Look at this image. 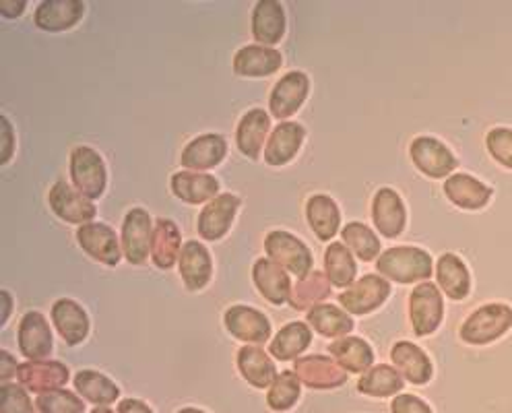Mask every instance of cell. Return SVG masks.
Instances as JSON below:
<instances>
[{
    "mask_svg": "<svg viewBox=\"0 0 512 413\" xmlns=\"http://www.w3.org/2000/svg\"><path fill=\"white\" fill-rule=\"evenodd\" d=\"M432 257L420 246H393L380 252L376 259V271L389 281L401 285L428 281L432 277Z\"/></svg>",
    "mask_w": 512,
    "mask_h": 413,
    "instance_id": "obj_1",
    "label": "cell"
},
{
    "mask_svg": "<svg viewBox=\"0 0 512 413\" xmlns=\"http://www.w3.org/2000/svg\"><path fill=\"white\" fill-rule=\"evenodd\" d=\"M512 329V308L508 304H486L475 308L459 329L469 345H488Z\"/></svg>",
    "mask_w": 512,
    "mask_h": 413,
    "instance_id": "obj_2",
    "label": "cell"
},
{
    "mask_svg": "<svg viewBox=\"0 0 512 413\" xmlns=\"http://www.w3.org/2000/svg\"><path fill=\"white\" fill-rule=\"evenodd\" d=\"M71 182L85 199H100L108 184L104 157L89 145L75 147L71 151Z\"/></svg>",
    "mask_w": 512,
    "mask_h": 413,
    "instance_id": "obj_3",
    "label": "cell"
},
{
    "mask_svg": "<svg viewBox=\"0 0 512 413\" xmlns=\"http://www.w3.org/2000/svg\"><path fill=\"white\" fill-rule=\"evenodd\" d=\"M444 319V300L438 285L422 281L409 294V323L418 337H428L438 331Z\"/></svg>",
    "mask_w": 512,
    "mask_h": 413,
    "instance_id": "obj_4",
    "label": "cell"
},
{
    "mask_svg": "<svg viewBox=\"0 0 512 413\" xmlns=\"http://www.w3.org/2000/svg\"><path fill=\"white\" fill-rule=\"evenodd\" d=\"M267 257L283 267L287 273L296 275L298 279L312 271V252L310 248L285 230H273L265 238Z\"/></svg>",
    "mask_w": 512,
    "mask_h": 413,
    "instance_id": "obj_5",
    "label": "cell"
},
{
    "mask_svg": "<svg viewBox=\"0 0 512 413\" xmlns=\"http://www.w3.org/2000/svg\"><path fill=\"white\" fill-rule=\"evenodd\" d=\"M391 296V283L382 275H364L339 294V304L347 314H370Z\"/></svg>",
    "mask_w": 512,
    "mask_h": 413,
    "instance_id": "obj_6",
    "label": "cell"
},
{
    "mask_svg": "<svg viewBox=\"0 0 512 413\" xmlns=\"http://www.w3.org/2000/svg\"><path fill=\"white\" fill-rule=\"evenodd\" d=\"M153 224L151 215L141 209H128L122 221V252L124 259L131 265H145L151 254L153 240Z\"/></svg>",
    "mask_w": 512,
    "mask_h": 413,
    "instance_id": "obj_7",
    "label": "cell"
},
{
    "mask_svg": "<svg viewBox=\"0 0 512 413\" xmlns=\"http://www.w3.org/2000/svg\"><path fill=\"white\" fill-rule=\"evenodd\" d=\"M409 157L415 168L434 180L451 176L459 166L453 151L434 137L413 139L409 145Z\"/></svg>",
    "mask_w": 512,
    "mask_h": 413,
    "instance_id": "obj_8",
    "label": "cell"
},
{
    "mask_svg": "<svg viewBox=\"0 0 512 413\" xmlns=\"http://www.w3.org/2000/svg\"><path fill=\"white\" fill-rule=\"evenodd\" d=\"M310 91V79L302 71H290L285 73L273 87L269 95V110L271 116H275L281 122H287L292 118L306 102Z\"/></svg>",
    "mask_w": 512,
    "mask_h": 413,
    "instance_id": "obj_9",
    "label": "cell"
},
{
    "mask_svg": "<svg viewBox=\"0 0 512 413\" xmlns=\"http://www.w3.org/2000/svg\"><path fill=\"white\" fill-rule=\"evenodd\" d=\"M19 352L29 362H40L50 358L54 349V337L50 331V323L40 310H29L23 314L19 323Z\"/></svg>",
    "mask_w": 512,
    "mask_h": 413,
    "instance_id": "obj_10",
    "label": "cell"
},
{
    "mask_svg": "<svg viewBox=\"0 0 512 413\" xmlns=\"http://www.w3.org/2000/svg\"><path fill=\"white\" fill-rule=\"evenodd\" d=\"M223 325L234 339L246 345H263L271 337V323L267 316L261 310L244 304L230 306L223 314Z\"/></svg>",
    "mask_w": 512,
    "mask_h": 413,
    "instance_id": "obj_11",
    "label": "cell"
},
{
    "mask_svg": "<svg viewBox=\"0 0 512 413\" xmlns=\"http://www.w3.org/2000/svg\"><path fill=\"white\" fill-rule=\"evenodd\" d=\"M48 203L58 219L79 228L85 224H91L95 213H98L95 211V205L83 195H79L77 188L71 186L67 180L54 182V186L48 193Z\"/></svg>",
    "mask_w": 512,
    "mask_h": 413,
    "instance_id": "obj_12",
    "label": "cell"
},
{
    "mask_svg": "<svg viewBox=\"0 0 512 413\" xmlns=\"http://www.w3.org/2000/svg\"><path fill=\"white\" fill-rule=\"evenodd\" d=\"M77 242L93 261L106 267H116L124 257L116 232L102 221H91V224L81 226L77 230Z\"/></svg>",
    "mask_w": 512,
    "mask_h": 413,
    "instance_id": "obj_13",
    "label": "cell"
},
{
    "mask_svg": "<svg viewBox=\"0 0 512 413\" xmlns=\"http://www.w3.org/2000/svg\"><path fill=\"white\" fill-rule=\"evenodd\" d=\"M240 205H242V199L232 193H223L211 203H207L205 209L199 213V221H197L199 236L207 242L221 240L230 232Z\"/></svg>",
    "mask_w": 512,
    "mask_h": 413,
    "instance_id": "obj_14",
    "label": "cell"
},
{
    "mask_svg": "<svg viewBox=\"0 0 512 413\" xmlns=\"http://www.w3.org/2000/svg\"><path fill=\"white\" fill-rule=\"evenodd\" d=\"M300 383L314 391H331L347 383V372L327 356H306L294 364Z\"/></svg>",
    "mask_w": 512,
    "mask_h": 413,
    "instance_id": "obj_15",
    "label": "cell"
},
{
    "mask_svg": "<svg viewBox=\"0 0 512 413\" xmlns=\"http://www.w3.org/2000/svg\"><path fill=\"white\" fill-rule=\"evenodd\" d=\"M69 368L56 360H40V362H23L17 370V383L31 393H46L54 389H62L69 383Z\"/></svg>",
    "mask_w": 512,
    "mask_h": 413,
    "instance_id": "obj_16",
    "label": "cell"
},
{
    "mask_svg": "<svg viewBox=\"0 0 512 413\" xmlns=\"http://www.w3.org/2000/svg\"><path fill=\"white\" fill-rule=\"evenodd\" d=\"M374 228L384 238H399L407 224V211L401 195L393 188H380L372 199Z\"/></svg>",
    "mask_w": 512,
    "mask_h": 413,
    "instance_id": "obj_17",
    "label": "cell"
},
{
    "mask_svg": "<svg viewBox=\"0 0 512 413\" xmlns=\"http://www.w3.org/2000/svg\"><path fill=\"white\" fill-rule=\"evenodd\" d=\"M178 273L188 292L205 290L213 275V261L207 246L197 240H188L180 250Z\"/></svg>",
    "mask_w": 512,
    "mask_h": 413,
    "instance_id": "obj_18",
    "label": "cell"
},
{
    "mask_svg": "<svg viewBox=\"0 0 512 413\" xmlns=\"http://www.w3.org/2000/svg\"><path fill=\"white\" fill-rule=\"evenodd\" d=\"M442 190H444V195H446L448 201H451L459 209H465V211L484 209L494 197L492 186L484 184L482 180H477L469 174L448 176Z\"/></svg>",
    "mask_w": 512,
    "mask_h": 413,
    "instance_id": "obj_19",
    "label": "cell"
},
{
    "mask_svg": "<svg viewBox=\"0 0 512 413\" xmlns=\"http://www.w3.org/2000/svg\"><path fill=\"white\" fill-rule=\"evenodd\" d=\"M306 139L304 126L298 122H279L265 145V162L273 168L290 164L300 153Z\"/></svg>",
    "mask_w": 512,
    "mask_h": 413,
    "instance_id": "obj_20",
    "label": "cell"
},
{
    "mask_svg": "<svg viewBox=\"0 0 512 413\" xmlns=\"http://www.w3.org/2000/svg\"><path fill=\"white\" fill-rule=\"evenodd\" d=\"M228 155V143L221 135L209 133L201 135L197 139H192L182 155H180V164L190 170V172H207L217 168Z\"/></svg>",
    "mask_w": 512,
    "mask_h": 413,
    "instance_id": "obj_21",
    "label": "cell"
},
{
    "mask_svg": "<svg viewBox=\"0 0 512 413\" xmlns=\"http://www.w3.org/2000/svg\"><path fill=\"white\" fill-rule=\"evenodd\" d=\"M252 281L256 285L259 294L275 304L281 306L285 302H290L292 296V279L290 273H287L283 267L273 263L269 257L259 259L252 265Z\"/></svg>",
    "mask_w": 512,
    "mask_h": 413,
    "instance_id": "obj_22",
    "label": "cell"
},
{
    "mask_svg": "<svg viewBox=\"0 0 512 413\" xmlns=\"http://www.w3.org/2000/svg\"><path fill=\"white\" fill-rule=\"evenodd\" d=\"M281 65H283V56L279 50L269 46H259V44L242 46L236 52L232 62L234 73L248 79L271 77L281 69Z\"/></svg>",
    "mask_w": 512,
    "mask_h": 413,
    "instance_id": "obj_23",
    "label": "cell"
},
{
    "mask_svg": "<svg viewBox=\"0 0 512 413\" xmlns=\"http://www.w3.org/2000/svg\"><path fill=\"white\" fill-rule=\"evenodd\" d=\"M50 316H52L54 329L58 331V335L67 345L75 347L87 339L89 327H91L89 316H87L85 308L81 304H77L75 300H69V298L56 300Z\"/></svg>",
    "mask_w": 512,
    "mask_h": 413,
    "instance_id": "obj_24",
    "label": "cell"
},
{
    "mask_svg": "<svg viewBox=\"0 0 512 413\" xmlns=\"http://www.w3.org/2000/svg\"><path fill=\"white\" fill-rule=\"evenodd\" d=\"M271 129V116L261 110V108H252L248 110L240 122H238V131H236V145L240 153L248 160H259L261 153L265 151V141L269 137Z\"/></svg>",
    "mask_w": 512,
    "mask_h": 413,
    "instance_id": "obj_25",
    "label": "cell"
},
{
    "mask_svg": "<svg viewBox=\"0 0 512 413\" xmlns=\"http://www.w3.org/2000/svg\"><path fill=\"white\" fill-rule=\"evenodd\" d=\"M285 9L277 0H261L252 9V38L259 46L273 48L285 36Z\"/></svg>",
    "mask_w": 512,
    "mask_h": 413,
    "instance_id": "obj_26",
    "label": "cell"
},
{
    "mask_svg": "<svg viewBox=\"0 0 512 413\" xmlns=\"http://www.w3.org/2000/svg\"><path fill=\"white\" fill-rule=\"evenodd\" d=\"M391 360L397 372L415 387H424L432 378V362L428 354L411 341H397L391 347Z\"/></svg>",
    "mask_w": 512,
    "mask_h": 413,
    "instance_id": "obj_27",
    "label": "cell"
},
{
    "mask_svg": "<svg viewBox=\"0 0 512 413\" xmlns=\"http://www.w3.org/2000/svg\"><path fill=\"white\" fill-rule=\"evenodd\" d=\"M85 13V5L81 0H44L36 7L34 23L42 31H67L75 27Z\"/></svg>",
    "mask_w": 512,
    "mask_h": 413,
    "instance_id": "obj_28",
    "label": "cell"
},
{
    "mask_svg": "<svg viewBox=\"0 0 512 413\" xmlns=\"http://www.w3.org/2000/svg\"><path fill=\"white\" fill-rule=\"evenodd\" d=\"M238 370L246 383L254 389H269L277 378V368L271 356L259 345H244L236 356Z\"/></svg>",
    "mask_w": 512,
    "mask_h": 413,
    "instance_id": "obj_29",
    "label": "cell"
},
{
    "mask_svg": "<svg viewBox=\"0 0 512 413\" xmlns=\"http://www.w3.org/2000/svg\"><path fill=\"white\" fill-rule=\"evenodd\" d=\"M172 193L186 205L211 203L219 197V180L207 172H178L172 176Z\"/></svg>",
    "mask_w": 512,
    "mask_h": 413,
    "instance_id": "obj_30",
    "label": "cell"
},
{
    "mask_svg": "<svg viewBox=\"0 0 512 413\" xmlns=\"http://www.w3.org/2000/svg\"><path fill=\"white\" fill-rule=\"evenodd\" d=\"M436 279L438 290L446 294L455 302L463 300L471 292V275L463 259H459L455 252H444L436 263Z\"/></svg>",
    "mask_w": 512,
    "mask_h": 413,
    "instance_id": "obj_31",
    "label": "cell"
},
{
    "mask_svg": "<svg viewBox=\"0 0 512 413\" xmlns=\"http://www.w3.org/2000/svg\"><path fill=\"white\" fill-rule=\"evenodd\" d=\"M180 250H182V238H180L178 226L172 219H166V217L157 219L155 230H153V240H151L153 265L162 271L172 269L180 259Z\"/></svg>",
    "mask_w": 512,
    "mask_h": 413,
    "instance_id": "obj_32",
    "label": "cell"
},
{
    "mask_svg": "<svg viewBox=\"0 0 512 413\" xmlns=\"http://www.w3.org/2000/svg\"><path fill=\"white\" fill-rule=\"evenodd\" d=\"M329 354L347 374H364L374 364V352L370 343L360 337L347 335L335 339L329 347Z\"/></svg>",
    "mask_w": 512,
    "mask_h": 413,
    "instance_id": "obj_33",
    "label": "cell"
},
{
    "mask_svg": "<svg viewBox=\"0 0 512 413\" xmlns=\"http://www.w3.org/2000/svg\"><path fill=\"white\" fill-rule=\"evenodd\" d=\"M306 219L320 242L335 238L341 226V213L337 203L327 195H312L306 203Z\"/></svg>",
    "mask_w": 512,
    "mask_h": 413,
    "instance_id": "obj_34",
    "label": "cell"
},
{
    "mask_svg": "<svg viewBox=\"0 0 512 413\" xmlns=\"http://www.w3.org/2000/svg\"><path fill=\"white\" fill-rule=\"evenodd\" d=\"M75 391L95 407H110L120 399V389L112 378L98 370H81L77 372L75 380Z\"/></svg>",
    "mask_w": 512,
    "mask_h": 413,
    "instance_id": "obj_35",
    "label": "cell"
},
{
    "mask_svg": "<svg viewBox=\"0 0 512 413\" xmlns=\"http://www.w3.org/2000/svg\"><path fill=\"white\" fill-rule=\"evenodd\" d=\"M308 325L327 339H341L347 337L351 331H354V319L351 316L333 306V304H318L306 314Z\"/></svg>",
    "mask_w": 512,
    "mask_h": 413,
    "instance_id": "obj_36",
    "label": "cell"
},
{
    "mask_svg": "<svg viewBox=\"0 0 512 413\" xmlns=\"http://www.w3.org/2000/svg\"><path fill=\"white\" fill-rule=\"evenodd\" d=\"M312 341V331L306 323H287L271 341L269 354L279 362H292L298 360Z\"/></svg>",
    "mask_w": 512,
    "mask_h": 413,
    "instance_id": "obj_37",
    "label": "cell"
},
{
    "mask_svg": "<svg viewBox=\"0 0 512 413\" xmlns=\"http://www.w3.org/2000/svg\"><path fill=\"white\" fill-rule=\"evenodd\" d=\"M331 292L333 283L329 277L323 271H310L292 285L290 304L294 310H312L318 304H325Z\"/></svg>",
    "mask_w": 512,
    "mask_h": 413,
    "instance_id": "obj_38",
    "label": "cell"
},
{
    "mask_svg": "<svg viewBox=\"0 0 512 413\" xmlns=\"http://www.w3.org/2000/svg\"><path fill=\"white\" fill-rule=\"evenodd\" d=\"M403 376L397 372V368L387 366V364H378L366 370L360 380H358V393L374 397V399H384V397H393L403 391Z\"/></svg>",
    "mask_w": 512,
    "mask_h": 413,
    "instance_id": "obj_39",
    "label": "cell"
},
{
    "mask_svg": "<svg viewBox=\"0 0 512 413\" xmlns=\"http://www.w3.org/2000/svg\"><path fill=\"white\" fill-rule=\"evenodd\" d=\"M325 275L333 283V288H349L356 281L358 265L354 261V254L341 242H331L325 250Z\"/></svg>",
    "mask_w": 512,
    "mask_h": 413,
    "instance_id": "obj_40",
    "label": "cell"
},
{
    "mask_svg": "<svg viewBox=\"0 0 512 413\" xmlns=\"http://www.w3.org/2000/svg\"><path fill=\"white\" fill-rule=\"evenodd\" d=\"M341 238L349 252L356 254L364 263H372L380 257V238L366 224H360V221H351V224H347L341 230Z\"/></svg>",
    "mask_w": 512,
    "mask_h": 413,
    "instance_id": "obj_41",
    "label": "cell"
},
{
    "mask_svg": "<svg viewBox=\"0 0 512 413\" xmlns=\"http://www.w3.org/2000/svg\"><path fill=\"white\" fill-rule=\"evenodd\" d=\"M300 395H302V383H300L298 374L285 370V372L277 374V378L273 380V385L269 387L267 405L273 411L285 413L300 401Z\"/></svg>",
    "mask_w": 512,
    "mask_h": 413,
    "instance_id": "obj_42",
    "label": "cell"
},
{
    "mask_svg": "<svg viewBox=\"0 0 512 413\" xmlns=\"http://www.w3.org/2000/svg\"><path fill=\"white\" fill-rule=\"evenodd\" d=\"M36 407L40 413H85V401L64 389L40 393Z\"/></svg>",
    "mask_w": 512,
    "mask_h": 413,
    "instance_id": "obj_43",
    "label": "cell"
},
{
    "mask_svg": "<svg viewBox=\"0 0 512 413\" xmlns=\"http://www.w3.org/2000/svg\"><path fill=\"white\" fill-rule=\"evenodd\" d=\"M486 147L502 168L512 170V129H506V126L490 129L486 135Z\"/></svg>",
    "mask_w": 512,
    "mask_h": 413,
    "instance_id": "obj_44",
    "label": "cell"
},
{
    "mask_svg": "<svg viewBox=\"0 0 512 413\" xmlns=\"http://www.w3.org/2000/svg\"><path fill=\"white\" fill-rule=\"evenodd\" d=\"M0 413H36L27 391L17 383L0 385Z\"/></svg>",
    "mask_w": 512,
    "mask_h": 413,
    "instance_id": "obj_45",
    "label": "cell"
},
{
    "mask_svg": "<svg viewBox=\"0 0 512 413\" xmlns=\"http://www.w3.org/2000/svg\"><path fill=\"white\" fill-rule=\"evenodd\" d=\"M391 413H434L432 407L415 395H399L391 401Z\"/></svg>",
    "mask_w": 512,
    "mask_h": 413,
    "instance_id": "obj_46",
    "label": "cell"
},
{
    "mask_svg": "<svg viewBox=\"0 0 512 413\" xmlns=\"http://www.w3.org/2000/svg\"><path fill=\"white\" fill-rule=\"evenodd\" d=\"M0 122H3V147H0V164L7 166L13 157L15 151V133H13V124L7 114L0 116Z\"/></svg>",
    "mask_w": 512,
    "mask_h": 413,
    "instance_id": "obj_47",
    "label": "cell"
},
{
    "mask_svg": "<svg viewBox=\"0 0 512 413\" xmlns=\"http://www.w3.org/2000/svg\"><path fill=\"white\" fill-rule=\"evenodd\" d=\"M17 370L19 366L15 358L7 352V349H3V352H0V380H3V383H9L13 376H17Z\"/></svg>",
    "mask_w": 512,
    "mask_h": 413,
    "instance_id": "obj_48",
    "label": "cell"
},
{
    "mask_svg": "<svg viewBox=\"0 0 512 413\" xmlns=\"http://www.w3.org/2000/svg\"><path fill=\"white\" fill-rule=\"evenodd\" d=\"M116 413H155V411L141 399H122L118 403Z\"/></svg>",
    "mask_w": 512,
    "mask_h": 413,
    "instance_id": "obj_49",
    "label": "cell"
},
{
    "mask_svg": "<svg viewBox=\"0 0 512 413\" xmlns=\"http://www.w3.org/2000/svg\"><path fill=\"white\" fill-rule=\"evenodd\" d=\"M25 11V3L23 0H3L0 3V15L5 19H15Z\"/></svg>",
    "mask_w": 512,
    "mask_h": 413,
    "instance_id": "obj_50",
    "label": "cell"
},
{
    "mask_svg": "<svg viewBox=\"0 0 512 413\" xmlns=\"http://www.w3.org/2000/svg\"><path fill=\"white\" fill-rule=\"evenodd\" d=\"M0 300H3V319H0V327H5L9 323V316H11V308H13V300L11 294L7 290L0 292Z\"/></svg>",
    "mask_w": 512,
    "mask_h": 413,
    "instance_id": "obj_51",
    "label": "cell"
},
{
    "mask_svg": "<svg viewBox=\"0 0 512 413\" xmlns=\"http://www.w3.org/2000/svg\"><path fill=\"white\" fill-rule=\"evenodd\" d=\"M176 413H207V411L197 409V407H182V409H178Z\"/></svg>",
    "mask_w": 512,
    "mask_h": 413,
    "instance_id": "obj_52",
    "label": "cell"
},
{
    "mask_svg": "<svg viewBox=\"0 0 512 413\" xmlns=\"http://www.w3.org/2000/svg\"><path fill=\"white\" fill-rule=\"evenodd\" d=\"M91 413H116V411L110 409V407H93Z\"/></svg>",
    "mask_w": 512,
    "mask_h": 413,
    "instance_id": "obj_53",
    "label": "cell"
}]
</instances>
